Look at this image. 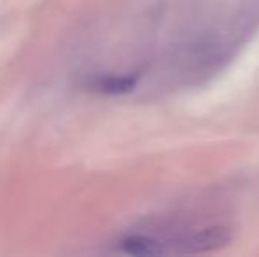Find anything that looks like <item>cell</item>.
<instances>
[{
    "instance_id": "cell-1",
    "label": "cell",
    "mask_w": 259,
    "mask_h": 257,
    "mask_svg": "<svg viewBox=\"0 0 259 257\" xmlns=\"http://www.w3.org/2000/svg\"><path fill=\"white\" fill-rule=\"evenodd\" d=\"M231 234L226 227H208L189 240V252H208L229 243Z\"/></svg>"
},
{
    "instance_id": "cell-2",
    "label": "cell",
    "mask_w": 259,
    "mask_h": 257,
    "mask_svg": "<svg viewBox=\"0 0 259 257\" xmlns=\"http://www.w3.org/2000/svg\"><path fill=\"white\" fill-rule=\"evenodd\" d=\"M120 250L131 255H157L162 254V247L157 240L143 234H131L120 241Z\"/></svg>"
},
{
    "instance_id": "cell-3",
    "label": "cell",
    "mask_w": 259,
    "mask_h": 257,
    "mask_svg": "<svg viewBox=\"0 0 259 257\" xmlns=\"http://www.w3.org/2000/svg\"><path fill=\"white\" fill-rule=\"evenodd\" d=\"M136 76H109V78H101L96 86L106 93H125L136 86Z\"/></svg>"
}]
</instances>
